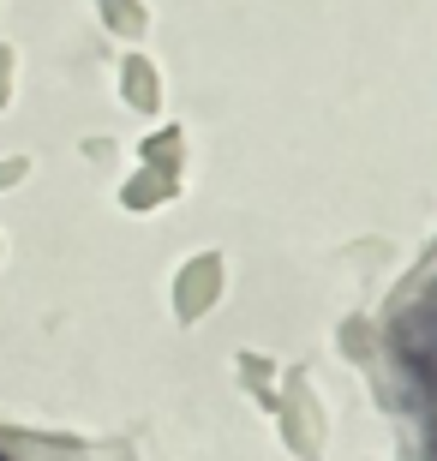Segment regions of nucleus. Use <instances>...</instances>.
Here are the masks:
<instances>
[{
	"label": "nucleus",
	"instance_id": "1",
	"mask_svg": "<svg viewBox=\"0 0 437 461\" xmlns=\"http://www.w3.org/2000/svg\"><path fill=\"white\" fill-rule=\"evenodd\" d=\"M0 461H6V456H0Z\"/></svg>",
	"mask_w": 437,
	"mask_h": 461
}]
</instances>
